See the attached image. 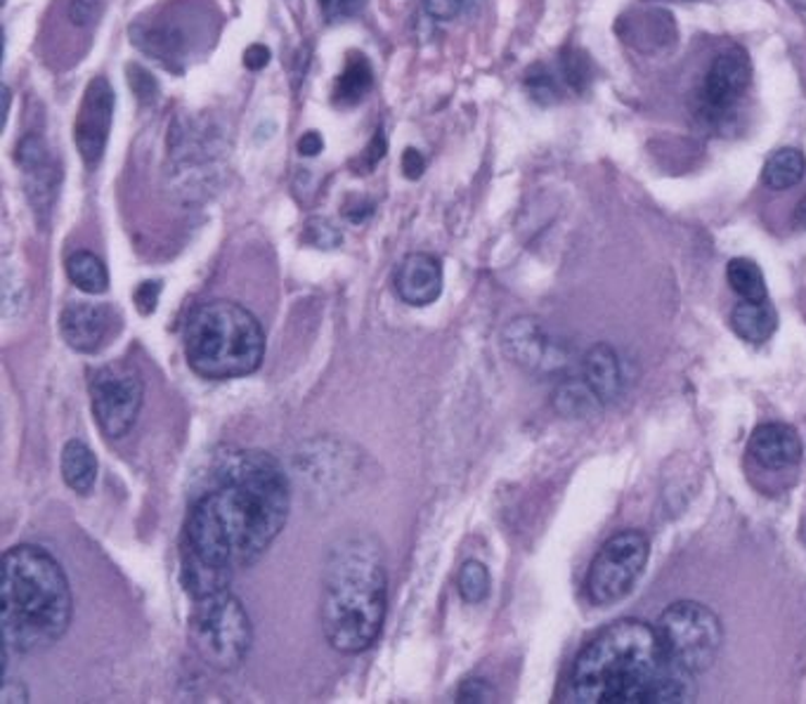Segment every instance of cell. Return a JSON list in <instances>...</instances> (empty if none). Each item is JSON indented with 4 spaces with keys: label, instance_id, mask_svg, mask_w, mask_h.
<instances>
[{
    "label": "cell",
    "instance_id": "15",
    "mask_svg": "<svg viewBox=\"0 0 806 704\" xmlns=\"http://www.w3.org/2000/svg\"><path fill=\"white\" fill-rule=\"evenodd\" d=\"M748 452L757 466L767 471H785L799 463L802 440L793 426L764 424L752 432Z\"/></svg>",
    "mask_w": 806,
    "mask_h": 704
},
{
    "label": "cell",
    "instance_id": "13",
    "mask_svg": "<svg viewBox=\"0 0 806 704\" xmlns=\"http://www.w3.org/2000/svg\"><path fill=\"white\" fill-rule=\"evenodd\" d=\"M502 346L516 365L532 371H549L565 362L554 338L544 332L540 322L530 318L514 320L506 326Z\"/></svg>",
    "mask_w": 806,
    "mask_h": 704
},
{
    "label": "cell",
    "instance_id": "26",
    "mask_svg": "<svg viewBox=\"0 0 806 704\" xmlns=\"http://www.w3.org/2000/svg\"><path fill=\"white\" fill-rule=\"evenodd\" d=\"M561 73L565 83H568L577 93H585L589 88L591 79H594V69L587 53H582L579 48H565L561 53Z\"/></svg>",
    "mask_w": 806,
    "mask_h": 704
},
{
    "label": "cell",
    "instance_id": "14",
    "mask_svg": "<svg viewBox=\"0 0 806 704\" xmlns=\"http://www.w3.org/2000/svg\"><path fill=\"white\" fill-rule=\"evenodd\" d=\"M395 291L402 301L414 308L436 303L442 293L440 261L430 253H410L398 267Z\"/></svg>",
    "mask_w": 806,
    "mask_h": 704
},
{
    "label": "cell",
    "instance_id": "30",
    "mask_svg": "<svg viewBox=\"0 0 806 704\" xmlns=\"http://www.w3.org/2000/svg\"><path fill=\"white\" fill-rule=\"evenodd\" d=\"M318 3H320L322 14L330 22L353 18V14L362 12L365 8V0H318Z\"/></svg>",
    "mask_w": 806,
    "mask_h": 704
},
{
    "label": "cell",
    "instance_id": "12",
    "mask_svg": "<svg viewBox=\"0 0 806 704\" xmlns=\"http://www.w3.org/2000/svg\"><path fill=\"white\" fill-rule=\"evenodd\" d=\"M118 314L102 303H69L59 314V334L77 353H97L116 334Z\"/></svg>",
    "mask_w": 806,
    "mask_h": 704
},
{
    "label": "cell",
    "instance_id": "16",
    "mask_svg": "<svg viewBox=\"0 0 806 704\" xmlns=\"http://www.w3.org/2000/svg\"><path fill=\"white\" fill-rule=\"evenodd\" d=\"M582 377L591 385V391L603 400V404L622 393V369L618 355L606 343L594 346L582 359Z\"/></svg>",
    "mask_w": 806,
    "mask_h": 704
},
{
    "label": "cell",
    "instance_id": "40",
    "mask_svg": "<svg viewBox=\"0 0 806 704\" xmlns=\"http://www.w3.org/2000/svg\"><path fill=\"white\" fill-rule=\"evenodd\" d=\"M367 216H371V204H357V206H348L346 208V218L350 222H365Z\"/></svg>",
    "mask_w": 806,
    "mask_h": 704
},
{
    "label": "cell",
    "instance_id": "41",
    "mask_svg": "<svg viewBox=\"0 0 806 704\" xmlns=\"http://www.w3.org/2000/svg\"><path fill=\"white\" fill-rule=\"evenodd\" d=\"M795 224H797V228L799 230H806V197L797 204V208H795Z\"/></svg>",
    "mask_w": 806,
    "mask_h": 704
},
{
    "label": "cell",
    "instance_id": "29",
    "mask_svg": "<svg viewBox=\"0 0 806 704\" xmlns=\"http://www.w3.org/2000/svg\"><path fill=\"white\" fill-rule=\"evenodd\" d=\"M306 242H310L312 246H318V249H334V246H338L343 242V236H341V232L334 228L332 222L315 218V220L308 222Z\"/></svg>",
    "mask_w": 806,
    "mask_h": 704
},
{
    "label": "cell",
    "instance_id": "17",
    "mask_svg": "<svg viewBox=\"0 0 806 704\" xmlns=\"http://www.w3.org/2000/svg\"><path fill=\"white\" fill-rule=\"evenodd\" d=\"M130 41L147 55H152L159 62L173 67L181 62L185 53V36L175 26L163 22H138L130 26Z\"/></svg>",
    "mask_w": 806,
    "mask_h": 704
},
{
    "label": "cell",
    "instance_id": "39",
    "mask_svg": "<svg viewBox=\"0 0 806 704\" xmlns=\"http://www.w3.org/2000/svg\"><path fill=\"white\" fill-rule=\"evenodd\" d=\"M0 702H28V695L24 688L20 683H12V681H5L3 683V691H0Z\"/></svg>",
    "mask_w": 806,
    "mask_h": 704
},
{
    "label": "cell",
    "instance_id": "36",
    "mask_svg": "<svg viewBox=\"0 0 806 704\" xmlns=\"http://www.w3.org/2000/svg\"><path fill=\"white\" fill-rule=\"evenodd\" d=\"M426 171V159L422 157L419 149L407 147L405 154H402V173H405L407 180H419Z\"/></svg>",
    "mask_w": 806,
    "mask_h": 704
},
{
    "label": "cell",
    "instance_id": "11",
    "mask_svg": "<svg viewBox=\"0 0 806 704\" xmlns=\"http://www.w3.org/2000/svg\"><path fill=\"white\" fill-rule=\"evenodd\" d=\"M114 118V93L107 79L95 77L88 83L81 109L73 122V142H77L81 159L88 166H95L102 159L104 147L110 140Z\"/></svg>",
    "mask_w": 806,
    "mask_h": 704
},
{
    "label": "cell",
    "instance_id": "25",
    "mask_svg": "<svg viewBox=\"0 0 806 704\" xmlns=\"http://www.w3.org/2000/svg\"><path fill=\"white\" fill-rule=\"evenodd\" d=\"M457 589H459V596L464 598L467 603H471V605L483 603L485 598L490 596V573H487V567L481 561H467L464 565H461V570H459Z\"/></svg>",
    "mask_w": 806,
    "mask_h": 704
},
{
    "label": "cell",
    "instance_id": "2",
    "mask_svg": "<svg viewBox=\"0 0 806 704\" xmlns=\"http://www.w3.org/2000/svg\"><path fill=\"white\" fill-rule=\"evenodd\" d=\"M693 677L667 655L658 626L626 618L577 655L571 693L582 704H683L698 695Z\"/></svg>",
    "mask_w": 806,
    "mask_h": 704
},
{
    "label": "cell",
    "instance_id": "27",
    "mask_svg": "<svg viewBox=\"0 0 806 704\" xmlns=\"http://www.w3.org/2000/svg\"><path fill=\"white\" fill-rule=\"evenodd\" d=\"M526 88L530 97L540 104H551L559 100L556 79L546 65H532L526 71Z\"/></svg>",
    "mask_w": 806,
    "mask_h": 704
},
{
    "label": "cell",
    "instance_id": "28",
    "mask_svg": "<svg viewBox=\"0 0 806 704\" xmlns=\"http://www.w3.org/2000/svg\"><path fill=\"white\" fill-rule=\"evenodd\" d=\"M126 79L133 93L140 102H154L159 95V83L157 79L140 65H128L126 67Z\"/></svg>",
    "mask_w": 806,
    "mask_h": 704
},
{
    "label": "cell",
    "instance_id": "1",
    "mask_svg": "<svg viewBox=\"0 0 806 704\" xmlns=\"http://www.w3.org/2000/svg\"><path fill=\"white\" fill-rule=\"evenodd\" d=\"M289 511V477L273 454L244 449L222 459L183 532L181 575L192 601L226 591L237 570L256 565L285 530Z\"/></svg>",
    "mask_w": 806,
    "mask_h": 704
},
{
    "label": "cell",
    "instance_id": "21",
    "mask_svg": "<svg viewBox=\"0 0 806 704\" xmlns=\"http://www.w3.org/2000/svg\"><path fill=\"white\" fill-rule=\"evenodd\" d=\"M806 173V159L795 147H783L779 152H773L769 161L764 163V185L773 192H785L802 183Z\"/></svg>",
    "mask_w": 806,
    "mask_h": 704
},
{
    "label": "cell",
    "instance_id": "22",
    "mask_svg": "<svg viewBox=\"0 0 806 704\" xmlns=\"http://www.w3.org/2000/svg\"><path fill=\"white\" fill-rule=\"evenodd\" d=\"M554 407L568 418H591L603 409V400L587 381H565L556 388Z\"/></svg>",
    "mask_w": 806,
    "mask_h": 704
},
{
    "label": "cell",
    "instance_id": "5",
    "mask_svg": "<svg viewBox=\"0 0 806 704\" xmlns=\"http://www.w3.org/2000/svg\"><path fill=\"white\" fill-rule=\"evenodd\" d=\"M185 357L189 369L208 381L246 377L265 357L263 326L239 303H204L187 320Z\"/></svg>",
    "mask_w": 806,
    "mask_h": 704
},
{
    "label": "cell",
    "instance_id": "9",
    "mask_svg": "<svg viewBox=\"0 0 806 704\" xmlns=\"http://www.w3.org/2000/svg\"><path fill=\"white\" fill-rule=\"evenodd\" d=\"M145 385L140 373L128 365H107L93 373L91 400L97 426L104 436L124 438L136 424L142 407Z\"/></svg>",
    "mask_w": 806,
    "mask_h": 704
},
{
    "label": "cell",
    "instance_id": "42",
    "mask_svg": "<svg viewBox=\"0 0 806 704\" xmlns=\"http://www.w3.org/2000/svg\"><path fill=\"white\" fill-rule=\"evenodd\" d=\"M795 3H797L802 10H806V0H795Z\"/></svg>",
    "mask_w": 806,
    "mask_h": 704
},
{
    "label": "cell",
    "instance_id": "6",
    "mask_svg": "<svg viewBox=\"0 0 806 704\" xmlns=\"http://www.w3.org/2000/svg\"><path fill=\"white\" fill-rule=\"evenodd\" d=\"M187 634L194 653L216 671L242 667L253 643L249 612L230 589L194 598Z\"/></svg>",
    "mask_w": 806,
    "mask_h": 704
},
{
    "label": "cell",
    "instance_id": "37",
    "mask_svg": "<svg viewBox=\"0 0 806 704\" xmlns=\"http://www.w3.org/2000/svg\"><path fill=\"white\" fill-rule=\"evenodd\" d=\"M267 62H270V50L265 48V45L261 43H253L246 48L244 53V67L251 69V71H261L267 67Z\"/></svg>",
    "mask_w": 806,
    "mask_h": 704
},
{
    "label": "cell",
    "instance_id": "38",
    "mask_svg": "<svg viewBox=\"0 0 806 704\" xmlns=\"http://www.w3.org/2000/svg\"><path fill=\"white\" fill-rule=\"evenodd\" d=\"M324 149V140L320 138V132L308 130L303 132V138L298 140V154L301 157H318Z\"/></svg>",
    "mask_w": 806,
    "mask_h": 704
},
{
    "label": "cell",
    "instance_id": "8",
    "mask_svg": "<svg viewBox=\"0 0 806 704\" xmlns=\"http://www.w3.org/2000/svg\"><path fill=\"white\" fill-rule=\"evenodd\" d=\"M648 539L636 530H622L613 534L596 553L589 575L587 593L594 605H615L624 601L636 587L648 563Z\"/></svg>",
    "mask_w": 806,
    "mask_h": 704
},
{
    "label": "cell",
    "instance_id": "18",
    "mask_svg": "<svg viewBox=\"0 0 806 704\" xmlns=\"http://www.w3.org/2000/svg\"><path fill=\"white\" fill-rule=\"evenodd\" d=\"M730 326L742 341L767 343L779 326V312L769 301H742L730 312Z\"/></svg>",
    "mask_w": 806,
    "mask_h": 704
},
{
    "label": "cell",
    "instance_id": "7",
    "mask_svg": "<svg viewBox=\"0 0 806 704\" xmlns=\"http://www.w3.org/2000/svg\"><path fill=\"white\" fill-rule=\"evenodd\" d=\"M658 634L667 655L691 673L707 671L722 650V624L698 601L671 603L658 620Z\"/></svg>",
    "mask_w": 806,
    "mask_h": 704
},
{
    "label": "cell",
    "instance_id": "20",
    "mask_svg": "<svg viewBox=\"0 0 806 704\" xmlns=\"http://www.w3.org/2000/svg\"><path fill=\"white\" fill-rule=\"evenodd\" d=\"M375 83V71H371L369 59L362 53H353L346 62V69L334 83V104L338 107H353L360 102Z\"/></svg>",
    "mask_w": 806,
    "mask_h": 704
},
{
    "label": "cell",
    "instance_id": "31",
    "mask_svg": "<svg viewBox=\"0 0 806 704\" xmlns=\"http://www.w3.org/2000/svg\"><path fill=\"white\" fill-rule=\"evenodd\" d=\"M385 135L383 130H377L375 138H371V142L367 145V149L362 152V157L357 159V171L355 173H371V169L377 166V163L385 157Z\"/></svg>",
    "mask_w": 806,
    "mask_h": 704
},
{
    "label": "cell",
    "instance_id": "33",
    "mask_svg": "<svg viewBox=\"0 0 806 704\" xmlns=\"http://www.w3.org/2000/svg\"><path fill=\"white\" fill-rule=\"evenodd\" d=\"M495 691L483 679H471L459 688L457 702H492Z\"/></svg>",
    "mask_w": 806,
    "mask_h": 704
},
{
    "label": "cell",
    "instance_id": "3",
    "mask_svg": "<svg viewBox=\"0 0 806 704\" xmlns=\"http://www.w3.org/2000/svg\"><path fill=\"white\" fill-rule=\"evenodd\" d=\"M388 610L381 546L371 536H343L330 551L322 579V628L330 646L360 655L375 646Z\"/></svg>",
    "mask_w": 806,
    "mask_h": 704
},
{
    "label": "cell",
    "instance_id": "19",
    "mask_svg": "<svg viewBox=\"0 0 806 704\" xmlns=\"http://www.w3.org/2000/svg\"><path fill=\"white\" fill-rule=\"evenodd\" d=\"M62 477L79 494H91L97 481V459L81 440H69L62 449Z\"/></svg>",
    "mask_w": 806,
    "mask_h": 704
},
{
    "label": "cell",
    "instance_id": "4",
    "mask_svg": "<svg viewBox=\"0 0 806 704\" xmlns=\"http://www.w3.org/2000/svg\"><path fill=\"white\" fill-rule=\"evenodd\" d=\"M73 598L69 579L46 549L12 546L3 556L0 624L5 650H46L67 634Z\"/></svg>",
    "mask_w": 806,
    "mask_h": 704
},
{
    "label": "cell",
    "instance_id": "34",
    "mask_svg": "<svg viewBox=\"0 0 806 704\" xmlns=\"http://www.w3.org/2000/svg\"><path fill=\"white\" fill-rule=\"evenodd\" d=\"M161 293V281H145L136 291V305L142 314H152L157 310V301Z\"/></svg>",
    "mask_w": 806,
    "mask_h": 704
},
{
    "label": "cell",
    "instance_id": "24",
    "mask_svg": "<svg viewBox=\"0 0 806 704\" xmlns=\"http://www.w3.org/2000/svg\"><path fill=\"white\" fill-rule=\"evenodd\" d=\"M726 279L742 301H767V279L757 263L734 258L726 267Z\"/></svg>",
    "mask_w": 806,
    "mask_h": 704
},
{
    "label": "cell",
    "instance_id": "10",
    "mask_svg": "<svg viewBox=\"0 0 806 704\" xmlns=\"http://www.w3.org/2000/svg\"><path fill=\"white\" fill-rule=\"evenodd\" d=\"M750 81H752V67L748 55L740 48L719 53L714 57L703 85H700L698 93L700 114L712 118V122L724 118L726 114L734 112L740 97L748 93Z\"/></svg>",
    "mask_w": 806,
    "mask_h": 704
},
{
    "label": "cell",
    "instance_id": "35",
    "mask_svg": "<svg viewBox=\"0 0 806 704\" xmlns=\"http://www.w3.org/2000/svg\"><path fill=\"white\" fill-rule=\"evenodd\" d=\"M424 8L433 20L450 22L461 12V0H426Z\"/></svg>",
    "mask_w": 806,
    "mask_h": 704
},
{
    "label": "cell",
    "instance_id": "23",
    "mask_svg": "<svg viewBox=\"0 0 806 704\" xmlns=\"http://www.w3.org/2000/svg\"><path fill=\"white\" fill-rule=\"evenodd\" d=\"M67 275L85 293H104L110 289V273L95 253L77 251L69 256Z\"/></svg>",
    "mask_w": 806,
    "mask_h": 704
},
{
    "label": "cell",
    "instance_id": "32",
    "mask_svg": "<svg viewBox=\"0 0 806 704\" xmlns=\"http://www.w3.org/2000/svg\"><path fill=\"white\" fill-rule=\"evenodd\" d=\"M100 0H69V20L77 26H88L97 20Z\"/></svg>",
    "mask_w": 806,
    "mask_h": 704
}]
</instances>
